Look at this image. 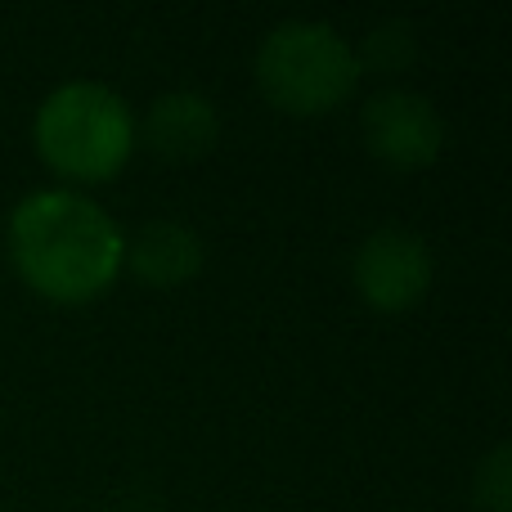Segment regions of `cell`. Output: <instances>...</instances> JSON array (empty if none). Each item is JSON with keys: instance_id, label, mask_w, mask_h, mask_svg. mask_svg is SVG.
Instances as JSON below:
<instances>
[{"instance_id": "obj_9", "label": "cell", "mask_w": 512, "mask_h": 512, "mask_svg": "<svg viewBox=\"0 0 512 512\" xmlns=\"http://www.w3.org/2000/svg\"><path fill=\"white\" fill-rule=\"evenodd\" d=\"M508 463H512L508 445H495V450L481 459L477 486H472L481 512H512V468H508Z\"/></svg>"}, {"instance_id": "obj_2", "label": "cell", "mask_w": 512, "mask_h": 512, "mask_svg": "<svg viewBox=\"0 0 512 512\" xmlns=\"http://www.w3.org/2000/svg\"><path fill=\"white\" fill-rule=\"evenodd\" d=\"M36 149L72 180H104L131 158L135 117L104 81H63L36 108Z\"/></svg>"}, {"instance_id": "obj_7", "label": "cell", "mask_w": 512, "mask_h": 512, "mask_svg": "<svg viewBox=\"0 0 512 512\" xmlns=\"http://www.w3.org/2000/svg\"><path fill=\"white\" fill-rule=\"evenodd\" d=\"M203 239L194 225L185 221H149L140 225L131 243H126L122 261H131V270L153 288H176V283L194 279L203 270Z\"/></svg>"}, {"instance_id": "obj_4", "label": "cell", "mask_w": 512, "mask_h": 512, "mask_svg": "<svg viewBox=\"0 0 512 512\" xmlns=\"http://www.w3.org/2000/svg\"><path fill=\"white\" fill-rule=\"evenodd\" d=\"M360 126L364 144L391 167H427L445 149V122L436 104L405 86H387L364 99Z\"/></svg>"}, {"instance_id": "obj_6", "label": "cell", "mask_w": 512, "mask_h": 512, "mask_svg": "<svg viewBox=\"0 0 512 512\" xmlns=\"http://www.w3.org/2000/svg\"><path fill=\"white\" fill-rule=\"evenodd\" d=\"M144 135L167 158H198L221 135V113L203 90H167L144 113Z\"/></svg>"}, {"instance_id": "obj_1", "label": "cell", "mask_w": 512, "mask_h": 512, "mask_svg": "<svg viewBox=\"0 0 512 512\" xmlns=\"http://www.w3.org/2000/svg\"><path fill=\"white\" fill-rule=\"evenodd\" d=\"M122 252L117 221L77 189H36L9 216V256L54 301L99 297L122 270Z\"/></svg>"}, {"instance_id": "obj_5", "label": "cell", "mask_w": 512, "mask_h": 512, "mask_svg": "<svg viewBox=\"0 0 512 512\" xmlns=\"http://www.w3.org/2000/svg\"><path fill=\"white\" fill-rule=\"evenodd\" d=\"M355 288L378 310H409L432 288V248L414 230L382 225L355 252Z\"/></svg>"}, {"instance_id": "obj_3", "label": "cell", "mask_w": 512, "mask_h": 512, "mask_svg": "<svg viewBox=\"0 0 512 512\" xmlns=\"http://www.w3.org/2000/svg\"><path fill=\"white\" fill-rule=\"evenodd\" d=\"M256 81L283 113H324L355 90L360 63H355V45L337 27L288 18L270 27L256 50Z\"/></svg>"}, {"instance_id": "obj_8", "label": "cell", "mask_w": 512, "mask_h": 512, "mask_svg": "<svg viewBox=\"0 0 512 512\" xmlns=\"http://www.w3.org/2000/svg\"><path fill=\"white\" fill-rule=\"evenodd\" d=\"M418 54V41H414V27L400 23V18H387V23H378L369 36L360 41V50H355V63H360V72H405L409 63H414Z\"/></svg>"}]
</instances>
